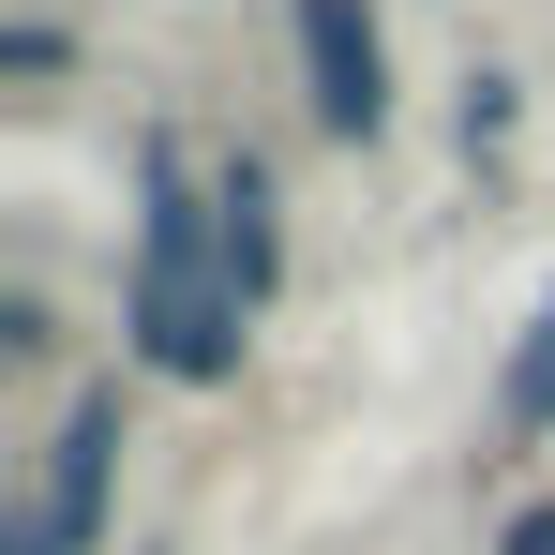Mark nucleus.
<instances>
[{
	"mask_svg": "<svg viewBox=\"0 0 555 555\" xmlns=\"http://www.w3.org/2000/svg\"><path fill=\"white\" fill-rule=\"evenodd\" d=\"M135 361L166 390H225L241 375V285H225V225H210V166L181 135L135 151Z\"/></svg>",
	"mask_w": 555,
	"mask_h": 555,
	"instance_id": "f257e3e1",
	"label": "nucleus"
},
{
	"mask_svg": "<svg viewBox=\"0 0 555 555\" xmlns=\"http://www.w3.org/2000/svg\"><path fill=\"white\" fill-rule=\"evenodd\" d=\"M105 480H120V390H76L61 405V436H46V480H30V511H46V541L61 555H91L105 541Z\"/></svg>",
	"mask_w": 555,
	"mask_h": 555,
	"instance_id": "f03ea898",
	"label": "nucleus"
},
{
	"mask_svg": "<svg viewBox=\"0 0 555 555\" xmlns=\"http://www.w3.org/2000/svg\"><path fill=\"white\" fill-rule=\"evenodd\" d=\"M300 76H315V120H331L346 151L390 120V61H375V15H361V0H300Z\"/></svg>",
	"mask_w": 555,
	"mask_h": 555,
	"instance_id": "7ed1b4c3",
	"label": "nucleus"
},
{
	"mask_svg": "<svg viewBox=\"0 0 555 555\" xmlns=\"http://www.w3.org/2000/svg\"><path fill=\"white\" fill-rule=\"evenodd\" d=\"M210 225H225V285H241V315H256L271 271H285V195H271L256 151H225V166H210Z\"/></svg>",
	"mask_w": 555,
	"mask_h": 555,
	"instance_id": "20e7f679",
	"label": "nucleus"
},
{
	"mask_svg": "<svg viewBox=\"0 0 555 555\" xmlns=\"http://www.w3.org/2000/svg\"><path fill=\"white\" fill-rule=\"evenodd\" d=\"M511 436H555V300L526 315V361H511V405H495Z\"/></svg>",
	"mask_w": 555,
	"mask_h": 555,
	"instance_id": "39448f33",
	"label": "nucleus"
},
{
	"mask_svg": "<svg viewBox=\"0 0 555 555\" xmlns=\"http://www.w3.org/2000/svg\"><path fill=\"white\" fill-rule=\"evenodd\" d=\"M465 151H511V76H495V61L465 76Z\"/></svg>",
	"mask_w": 555,
	"mask_h": 555,
	"instance_id": "423d86ee",
	"label": "nucleus"
},
{
	"mask_svg": "<svg viewBox=\"0 0 555 555\" xmlns=\"http://www.w3.org/2000/svg\"><path fill=\"white\" fill-rule=\"evenodd\" d=\"M495 555H555V495H526V511L495 526Z\"/></svg>",
	"mask_w": 555,
	"mask_h": 555,
	"instance_id": "0eeeda50",
	"label": "nucleus"
},
{
	"mask_svg": "<svg viewBox=\"0 0 555 555\" xmlns=\"http://www.w3.org/2000/svg\"><path fill=\"white\" fill-rule=\"evenodd\" d=\"M0 555H61V541H46V511H30V495L0 511Z\"/></svg>",
	"mask_w": 555,
	"mask_h": 555,
	"instance_id": "6e6552de",
	"label": "nucleus"
}]
</instances>
